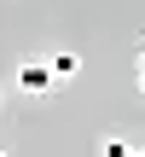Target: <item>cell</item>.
<instances>
[{"instance_id": "6da1fadb", "label": "cell", "mask_w": 145, "mask_h": 157, "mask_svg": "<svg viewBox=\"0 0 145 157\" xmlns=\"http://www.w3.org/2000/svg\"><path fill=\"white\" fill-rule=\"evenodd\" d=\"M17 87H23V93H46V87H52L46 58H23V64H17Z\"/></svg>"}, {"instance_id": "7a4b0ae2", "label": "cell", "mask_w": 145, "mask_h": 157, "mask_svg": "<svg viewBox=\"0 0 145 157\" xmlns=\"http://www.w3.org/2000/svg\"><path fill=\"white\" fill-rule=\"evenodd\" d=\"M46 70H52V82H70V76L81 70V58H76V52H52V58H46Z\"/></svg>"}, {"instance_id": "3957f363", "label": "cell", "mask_w": 145, "mask_h": 157, "mask_svg": "<svg viewBox=\"0 0 145 157\" xmlns=\"http://www.w3.org/2000/svg\"><path fill=\"white\" fill-rule=\"evenodd\" d=\"M99 157H134V146H128V140H122V134H110V140H105V146H99Z\"/></svg>"}, {"instance_id": "277c9868", "label": "cell", "mask_w": 145, "mask_h": 157, "mask_svg": "<svg viewBox=\"0 0 145 157\" xmlns=\"http://www.w3.org/2000/svg\"><path fill=\"white\" fill-rule=\"evenodd\" d=\"M139 93H145V64H139Z\"/></svg>"}, {"instance_id": "5b68a950", "label": "cell", "mask_w": 145, "mask_h": 157, "mask_svg": "<svg viewBox=\"0 0 145 157\" xmlns=\"http://www.w3.org/2000/svg\"><path fill=\"white\" fill-rule=\"evenodd\" d=\"M139 64H145V52H139Z\"/></svg>"}, {"instance_id": "8992f818", "label": "cell", "mask_w": 145, "mask_h": 157, "mask_svg": "<svg viewBox=\"0 0 145 157\" xmlns=\"http://www.w3.org/2000/svg\"><path fill=\"white\" fill-rule=\"evenodd\" d=\"M134 157H145V151H134Z\"/></svg>"}, {"instance_id": "52a82bcc", "label": "cell", "mask_w": 145, "mask_h": 157, "mask_svg": "<svg viewBox=\"0 0 145 157\" xmlns=\"http://www.w3.org/2000/svg\"><path fill=\"white\" fill-rule=\"evenodd\" d=\"M0 157H6V151H0Z\"/></svg>"}]
</instances>
